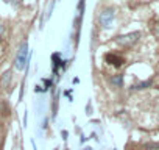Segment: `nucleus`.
Returning a JSON list of instances; mask_svg holds the SVG:
<instances>
[{
    "label": "nucleus",
    "instance_id": "obj_7",
    "mask_svg": "<svg viewBox=\"0 0 159 150\" xmlns=\"http://www.w3.org/2000/svg\"><path fill=\"white\" fill-rule=\"evenodd\" d=\"M10 75H11V72H7V73H5V78H3V82H2L3 86H7V82L10 80Z\"/></svg>",
    "mask_w": 159,
    "mask_h": 150
},
{
    "label": "nucleus",
    "instance_id": "obj_5",
    "mask_svg": "<svg viewBox=\"0 0 159 150\" xmlns=\"http://www.w3.org/2000/svg\"><path fill=\"white\" fill-rule=\"evenodd\" d=\"M10 113H11V110H10V105L7 103V102H0V116H10Z\"/></svg>",
    "mask_w": 159,
    "mask_h": 150
},
{
    "label": "nucleus",
    "instance_id": "obj_9",
    "mask_svg": "<svg viewBox=\"0 0 159 150\" xmlns=\"http://www.w3.org/2000/svg\"><path fill=\"white\" fill-rule=\"evenodd\" d=\"M8 3H13V5H20L22 3V0H7Z\"/></svg>",
    "mask_w": 159,
    "mask_h": 150
},
{
    "label": "nucleus",
    "instance_id": "obj_6",
    "mask_svg": "<svg viewBox=\"0 0 159 150\" xmlns=\"http://www.w3.org/2000/svg\"><path fill=\"white\" fill-rule=\"evenodd\" d=\"M5 53H7V42L0 39V58H2Z\"/></svg>",
    "mask_w": 159,
    "mask_h": 150
},
{
    "label": "nucleus",
    "instance_id": "obj_1",
    "mask_svg": "<svg viewBox=\"0 0 159 150\" xmlns=\"http://www.w3.org/2000/svg\"><path fill=\"white\" fill-rule=\"evenodd\" d=\"M27 61H28V44L27 41L22 42L19 52H17V56H16V61H14V67L17 70H24L25 66H27Z\"/></svg>",
    "mask_w": 159,
    "mask_h": 150
},
{
    "label": "nucleus",
    "instance_id": "obj_11",
    "mask_svg": "<svg viewBox=\"0 0 159 150\" xmlns=\"http://www.w3.org/2000/svg\"><path fill=\"white\" fill-rule=\"evenodd\" d=\"M2 33H3V25L0 24V35H2Z\"/></svg>",
    "mask_w": 159,
    "mask_h": 150
},
{
    "label": "nucleus",
    "instance_id": "obj_10",
    "mask_svg": "<svg viewBox=\"0 0 159 150\" xmlns=\"http://www.w3.org/2000/svg\"><path fill=\"white\" fill-rule=\"evenodd\" d=\"M112 82H114L116 85H120V82H122V77H120V75H119V77H116V78H114Z\"/></svg>",
    "mask_w": 159,
    "mask_h": 150
},
{
    "label": "nucleus",
    "instance_id": "obj_4",
    "mask_svg": "<svg viewBox=\"0 0 159 150\" xmlns=\"http://www.w3.org/2000/svg\"><path fill=\"white\" fill-rule=\"evenodd\" d=\"M105 59H106L109 64H114L116 67H120V66L125 63V59H123L122 56H119V55H114V53H108V55L105 56Z\"/></svg>",
    "mask_w": 159,
    "mask_h": 150
},
{
    "label": "nucleus",
    "instance_id": "obj_3",
    "mask_svg": "<svg viewBox=\"0 0 159 150\" xmlns=\"http://www.w3.org/2000/svg\"><path fill=\"white\" fill-rule=\"evenodd\" d=\"M112 21H114V10L112 8L103 10L100 14V24L103 25V28H109L112 25Z\"/></svg>",
    "mask_w": 159,
    "mask_h": 150
},
{
    "label": "nucleus",
    "instance_id": "obj_8",
    "mask_svg": "<svg viewBox=\"0 0 159 150\" xmlns=\"http://www.w3.org/2000/svg\"><path fill=\"white\" fill-rule=\"evenodd\" d=\"M145 86H150V82H145V83H140V85H137V86H134L136 89H142V88H145Z\"/></svg>",
    "mask_w": 159,
    "mask_h": 150
},
{
    "label": "nucleus",
    "instance_id": "obj_2",
    "mask_svg": "<svg viewBox=\"0 0 159 150\" xmlns=\"http://www.w3.org/2000/svg\"><path fill=\"white\" fill-rule=\"evenodd\" d=\"M139 38H140V33H139V31H133V33L119 36V38L116 39V42H117L119 45H122V47H129V45L136 44Z\"/></svg>",
    "mask_w": 159,
    "mask_h": 150
}]
</instances>
